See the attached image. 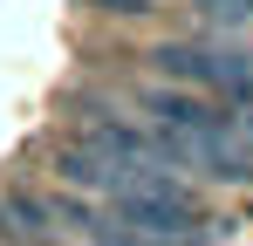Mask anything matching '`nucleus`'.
<instances>
[{"instance_id":"f257e3e1","label":"nucleus","mask_w":253,"mask_h":246,"mask_svg":"<svg viewBox=\"0 0 253 246\" xmlns=\"http://www.w3.org/2000/svg\"><path fill=\"white\" fill-rule=\"evenodd\" d=\"M158 76H171L178 89H206V96H226L233 110L253 96V62L240 48H212V41H165L158 55Z\"/></svg>"},{"instance_id":"f03ea898","label":"nucleus","mask_w":253,"mask_h":246,"mask_svg":"<svg viewBox=\"0 0 253 246\" xmlns=\"http://www.w3.org/2000/svg\"><path fill=\"white\" fill-rule=\"evenodd\" d=\"M117 219H124L137 240H192L206 219H199V199L178 185V178H158L151 192H137V199H117Z\"/></svg>"},{"instance_id":"7ed1b4c3","label":"nucleus","mask_w":253,"mask_h":246,"mask_svg":"<svg viewBox=\"0 0 253 246\" xmlns=\"http://www.w3.org/2000/svg\"><path fill=\"white\" fill-rule=\"evenodd\" d=\"M103 14H144V0H96Z\"/></svg>"}]
</instances>
